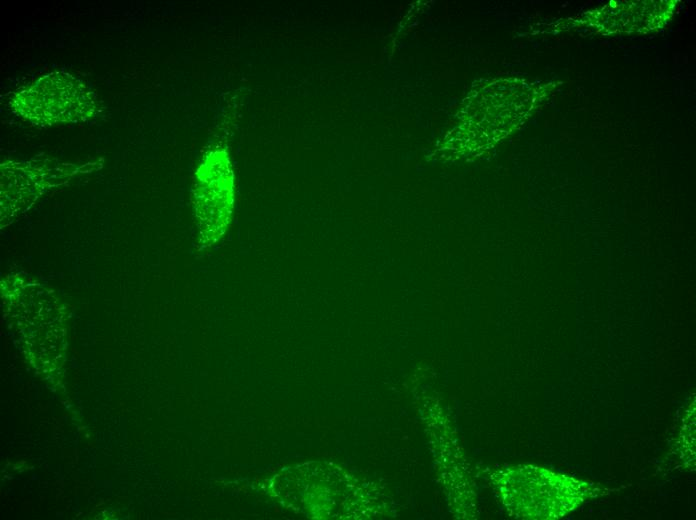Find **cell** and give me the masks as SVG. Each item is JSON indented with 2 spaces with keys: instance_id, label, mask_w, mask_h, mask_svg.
I'll return each mask as SVG.
<instances>
[{
  "instance_id": "3957f363",
  "label": "cell",
  "mask_w": 696,
  "mask_h": 520,
  "mask_svg": "<svg viewBox=\"0 0 696 520\" xmlns=\"http://www.w3.org/2000/svg\"><path fill=\"white\" fill-rule=\"evenodd\" d=\"M101 166L100 160L81 165L49 159L2 163L1 228L29 210L47 190Z\"/></svg>"
},
{
  "instance_id": "6da1fadb",
  "label": "cell",
  "mask_w": 696,
  "mask_h": 520,
  "mask_svg": "<svg viewBox=\"0 0 696 520\" xmlns=\"http://www.w3.org/2000/svg\"><path fill=\"white\" fill-rule=\"evenodd\" d=\"M9 104L27 121L41 126L86 121L97 111L96 95L67 72H50L16 90Z\"/></svg>"
},
{
  "instance_id": "7a4b0ae2",
  "label": "cell",
  "mask_w": 696,
  "mask_h": 520,
  "mask_svg": "<svg viewBox=\"0 0 696 520\" xmlns=\"http://www.w3.org/2000/svg\"><path fill=\"white\" fill-rule=\"evenodd\" d=\"M192 205L198 250L208 249L226 232L234 203V177L224 149L210 151L195 172Z\"/></svg>"
}]
</instances>
